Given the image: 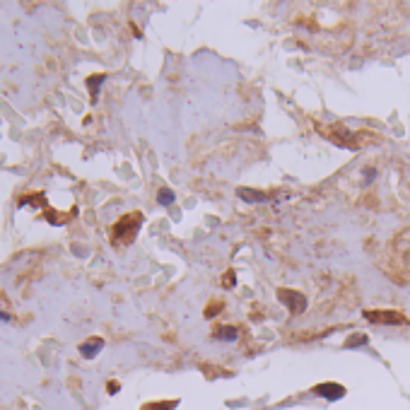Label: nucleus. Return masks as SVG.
<instances>
[{
	"instance_id": "1",
	"label": "nucleus",
	"mask_w": 410,
	"mask_h": 410,
	"mask_svg": "<svg viewBox=\"0 0 410 410\" xmlns=\"http://www.w3.org/2000/svg\"><path fill=\"white\" fill-rule=\"evenodd\" d=\"M143 212H128L116 220V225L111 227V242L114 246H130L135 242L140 227H143Z\"/></svg>"
},
{
	"instance_id": "2",
	"label": "nucleus",
	"mask_w": 410,
	"mask_h": 410,
	"mask_svg": "<svg viewBox=\"0 0 410 410\" xmlns=\"http://www.w3.org/2000/svg\"><path fill=\"white\" fill-rule=\"evenodd\" d=\"M365 319L371 321V324H389V326H403V324H408V316H403L401 311H386V309L365 311Z\"/></svg>"
},
{
	"instance_id": "3",
	"label": "nucleus",
	"mask_w": 410,
	"mask_h": 410,
	"mask_svg": "<svg viewBox=\"0 0 410 410\" xmlns=\"http://www.w3.org/2000/svg\"><path fill=\"white\" fill-rule=\"evenodd\" d=\"M278 299L285 304L292 314L307 311V297H304L302 292H297V289H285V287H280V289H278Z\"/></svg>"
},
{
	"instance_id": "4",
	"label": "nucleus",
	"mask_w": 410,
	"mask_h": 410,
	"mask_svg": "<svg viewBox=\"0 0 410 410\" xmlns=\"http://www.w3.org/2000/svg\"><path fill=\"white\" fill-rule=\"evenodd\" d=\"M314 393L316 396H321V398H326V401H340L343 396H345V386H340V384H319V386H314Z\"/></svg>"
},
{
	"instance_id": "5",
	"label": "nucleus",
	"mask_w": 410,
	"mask_h": 410,
	"mask_svg": "<svg viewBox=\"0 0 410 410\" xmlns=\"http://www.w3.org/2000/svg\"><path fill=\"white\" fill-rule=\"evenodd\" d=\"M102 348H104V338L94 335V338L84 340V343L80 345V355L84 357V360H92V357H97V355L102 352Z\"/></svg>"
},
{
	"instance_id": "6",
	"label": "nucleus",
	"mask_w": 410,
	"mask_h": 410,
	"mask_svg": "<svg viewBox=\"0 0 410 410\" xmlns=\"http://www.w3.org/2000/svg\"><path fill=\"white\" fill-rule=\"evenodd\" d=\"M239 198L246 201V203H266V201H270V193L251 191V188H239Z\"/></svg>"
},
{
	"instance_id": "7",
	"label": "nucleus",
	"mask_w": 410,
	"mask_h": 410,
	"mask_svg": "<svg viewBox=\"0 0 410 410\" xmlns=\"http://www.w3.org/2000/svg\"><path fill=\"white\" fill-rule=\"evenodd\" d=\"M73 215H75V212H56V210H46V212H43V217H46L51 225H56V227L65 225V222H68Z\"/></svg>"
},
{
	"instance_id": "8",
	"label": "nucleus",
	"mask_w": 410,
	"mask_h": 410,
	"mask_svg": "<svg viewBox=\"0 0 410 410\" xmlns=\"http://www.w3.org/2000/svg\"><path fill=\"white\" fill-rule=\"evenodd\" d=\"M237 328L234 326H220L217 330H215V338L217 340H225V343H232V340H237Z\"/></svg>"
},
{
	"instance_id": "9",
	"label": "nucleus",
	"mask_w": 410,
	"mask_h": 410,
	"mask_svg": "<svg viewBox=\"0 0 410 410\" xmlns=\"http://www.w3.org/2000/svg\"><path fill=\"white\" fill-rule=\"evenodd\" d=\"M104 80H106V75H92V78H87V87H89V92H92V102H97L99 87H102Z\"/></svg>"
},
{
	"instance_id": "10",
	"label": "nucleus",
	"mask_w": 410,
	"mask_h": 410,
	"mask_svg": "<svg viewBox=\"0 0 410 410\" xmlns=\"http://www.w3.org/2000/svg\"><path fill=\"white\" fill-rule=\"evenodd\" d=\"M157 203H160V205H171V203H174V191H171V188H166V186H162V188L157 191Z\"/></svg>"
},
{
	"instance_id": "11",
	"label": "nucleus",
	"mask_w": 410,
	"mask_h": 410,
	"mask_svg": "<svg viewBox=\"0 0 410 410\" xmlns=\"http://www.w3.org/2000/svg\"><path fill=\"white\" fill-rule=\"evenodd\" d=\"M179 406V401H160V403H147L143 410H171Z\"/></svg>"
},
{
	"instance_id": "12",
	"label": "nucleus",
	"mask_w": 410,
	"mask_h": 410,
	"mask_svg": "<svg viewBox=\"0 0 410 410\" xmlns=\"http://www.w3.org/2000/svg\"><path fill=\"white\" fill-rule=\"evenodd\" d=\"M367 343V335L365 333H355L348 343H345V348H360V345H365Z\"/></svg>"
},
{
	"instance_id": "13",
	"label": "nucleus",
	"mask_w": 410,
	"mask_h": 410,
	"mask_svg": "<svg viewBox=\"0 0 410 410\" xmlns=\"http://www.w3.org/2000/svg\"><path fill=\"white\" fill-rule=\"evenodd\" d=\"M234 283H237V275H234V273L229 270V273H227V275L222 278V285H225V287H234Z\"/></svg>"
},
{
	"instance_id": "14",
	"label": "nucleus",
	"mask_w": 410,
	"mask_h": 410,
	"mask_svg": "<svg viewBox=\"0 0 410 410\" xmlns=\"http://www.w3.org/2000/svg\"><path fill=\"white\" fill-rule=\"evenodd\" d=\"M217 311H222V302H217V304H210L207 309H205V316L210 319L212 314H217Z\"/></svg>"
},
{
	"instance_id": "15",
	"label": "nucleus",
	"mask_w": 410,
	"mask_h": 410,
	"mask_svg": "<svg viewBox=\"0 0 410 410\" xmlns=\"http://www.w3.org/2000/svg\"><path fill=\"white\" fill-rule=\"evenodd\" d=\"M119 391V384H109V393H116Z\"/></svg>"
}]
</instances>
